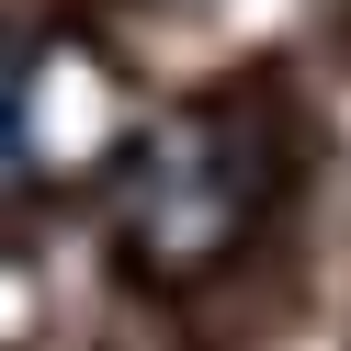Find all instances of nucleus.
Masks as SVG:
<instances>
[{
	"label": "nucleus",
	"mask_w": 351,
	"mask_h": 351,
	"mask_svg": "<svg viewBox=\"0 0 351 351\" xmlns=\"http://www.w3.org/2000/svg\"><path fill=\"white\" fill-rule=\"evenodd\" d=\"M250 215H261V147L227 114H170L114 182V227L136 250V272H159V283L215 272L250 238Z\"/></svg>",
	"instance_id": "f257e3e1"
}]
</instances>
